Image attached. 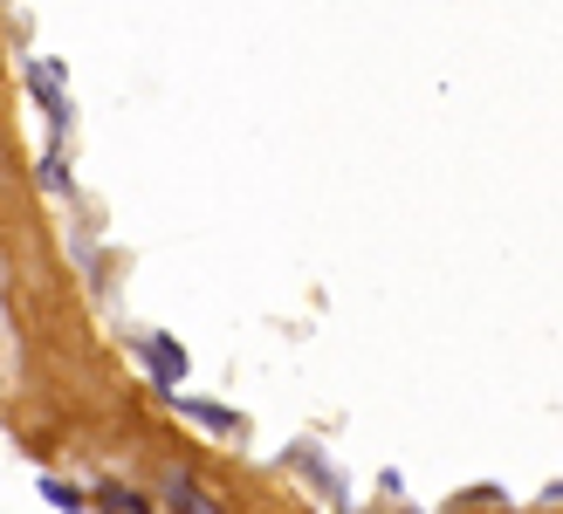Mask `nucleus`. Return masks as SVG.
<instances>
[{
  "label": "nucleus",
  "mask_w": 563,
  "mask_h": 514,
  "mask_svg": "<svg viewBox=\"0 0 563 514\" xmlns=\"http://www.w3.org/2000/svg\"><path fill=\"white\" fill-rule=\"evenodd\" d=\"M165 507H173V514H220V501L207 488H192L186 473H165Z\"/></svg>",
  "instance_id": "1"
},
{
  "label": "nucleus",
  "mask_w": 563,
  "mask_h": 514,
  "mask_svg": "<svg viewBox=\"0 0 563 514\" xmlns=\"http://www.w3.org/2000/svg\"><path fill=\"white\" fill-rule=\"evenodd\" d=\"M145 357H152V378H158V384H179V378H186V350H179L173 336H152Z\"/></svg>",
  "instance_id": "2"
},
{
  "label": "nucleus",
  "mask_w": 563,
  "mask_h": 514,
  "mask_svg": "<svg viewBox=\"0 0 563 514\" xmlns=\"http://www.w3.org/2000/svg\"><path fill=\"white\" fill-rule=\"evenodd\" d=\"M173 412H186V418H200V425H213V433H228L234 425V412H220V405H200V398H165Z\"/></svg>",
  "instance_id": "3"
},
{
  "label": "nucleus",
  "mask_w": 563,
  "mask_h": 514,
  "mask_svg": "<svg viewBox=\"0 0 563 514\" xmlns=\"http://www.w3.org/2000/svg\"><path fill=\"white\" fill-rule=\"evenodd\" d=\"M97 507H103V514H152V501H137L131 488H110V480H103V494H97Z\"/></svg>",
  "instance_id": "4"
},
{
  "label": "nucleus",
  "mask_w": 563,
  "mask_h": 514,
  "mask_svg": "<svg viewBox=\"0 0 563 514\" xmlns=\"http://www.w3.org/2000/svg\"><path fill=\"white\" fill-rule=\"evenodd\" d=\"M42 494H48L55 507H63V514H82V494H76V488H63V480H55V473L42 480Z\"/></svg>",
  "instance_id": "5"
},
{
  "label": "nucleus",
  "mask_w": 563,
  "mask_h": 514,
  "mask_svg": "<svg viewBox=\"0 0 563 514\" xmlns=\"http://www.w3.org/2000/svg\"><path fill=\"white\" fill-rule=\"evenodd\" d=\"M42 186H48V192H69V165L48 158V165H42Z\"/></svg>",
  "instance_id": "6"
}]
</instances>
